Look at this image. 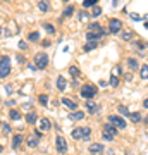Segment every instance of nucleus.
<instances>
[{"label":"nucleus","mask_w":148,"mask_h":155,"mask_svg":"<svg viewBox=\"0 0 148 155\" xmlns=\"http://www.w3.org/2000/svg\"><path fill=\"white\" fill-rule=\"evenodd\" d=\"M115 134H117V129H115L114 124H105L104 129H102V138L107 140V141H112V140L115 138Z\"/></svg>","instance_id":"obj_1"},{"label":"nucleus","mask_w":148,"mask_h":155,"mask_svg":"<svg viewBox=\"0 0 148 155\" xmlns=\"http://www.w3.org/2000/svg\"><path fill=\"white\" fill-rule=\"evenodd\" d=\"M97 91H98V88L95 86V84L88 83V84H83L81 86V97L83 98H93L95 95H97Z\"/></svg>","instance_id":"obj_2"},{"label":"nucleus","mask_w":148,"mask_h":155,"mask_svg":"<svg viewBox=\"0 0 148 155\" xmlns=\"http://www.w3.org/2000/svg\"><path fill=\"white\" fill-rule=\"evenodd\" d=\"M35 66L38 67V69H45V67L48 66V55L45 54V52H40L35 55Z\"/></svg>","instance_id":"obj_3"},{"label":"nucleus","mask_w":148,"mask_h":155,"mask_svg":"<svg viewBox=\"0 0 148 155\" xmlns=\"http://www.w3.org/2000/svg\"><path fill=\"white\" fill-rule=\"evenodd\" d=\"M9 72H11V61H9V57H2L0 59V78H5L9 76Z\"/></svg>","instance_id":"obj_4"},{"label":"nucleus","mask_w":148,"mask_h":155,"mask_svg":"<svg viewBox=\"0 0 148 155\" xmlns=\"http://www.w3.org/2000/svg\"><path fill=\"white\" fill-rule=\"evenodd\" d=\"M109 122H110V124H114L117 129H124V127H126V121H124L121 116H110L109 117Z\"/></svg>","instance_id":"obj_5"},{"label":"nucleus","mask_w":148,"mask_h":155,"mask_svg":"<svg viewBox=\"0 0 148 155\" xmlns=\"http://www.w3.org/2000/svg\"><path fill=\"white\" fill-rule=\"evenodd\" d=\"M105 35H109L105 29H102V31H88L86 33V40H93V41H98L100 38H104Z\"/></svg>","instance_id":"obj_6"},{"label":"nucleus","mask_w":148,"mask_h":155,"mask_svg":"<svg viewBox=\"0 0 148 155\" xmlns=\"http://www.w3.org/2000/svg\"><path fill=\"white\" fill-rule=\"evenodd\" d=\"M122 29V22L119 21V19H110V22H109V33H119Z\"/></svg>","instance_id":"obj_7"},{"label":"nucleus","mask_w":148,"mask_h":155,"mask_svg":"<svg viewBox=\"0 0 148 155\" xmlns=\"http://www.w3.org/2000/svg\"><path fill=\"white\" fill-rule=\"evenodd\" d=\"M55 147H57V152H59V153H66L67 152V143L62 136H57V138H55Z\"/></svg>","instance_id":"obj_8"},{"label":"nucleus","mask_w":148,"mask_h":155,"mask_svg":"<svg viewBox=\"0 0 148 155\" xmlns=\"http://www.w3.org/2000/svg\"><path fill=\"white\" fill-rule=\"evenodd\" d=\"M88 152L90 153H93V155H98L104 152V145L102 143H91L90 147H88Z\"/></svg>","instance_id":"obj_9"},{"label":"nucleus","mask_w":148,"mask_h":155,"mask_svg":"<svg viewBox=\"0 0 148 155\" xmlns=\"http://www.w3.org/2000/svg\"><path fill=\"white\" fill-rule=\"evenodd\" d=\"M50 127H52V124H50V121L47 119V117H43V119H40V131H43V133H47Z\"/></svg>","instance_id":"obj_10"},{"label":"nucleus","mask_w":148,"mask_h":155,"mask_svg":"<svg viewBox=\"0 0 148 155\" xmlns=\"http://www.w3.org/2000/svg\"><path fill=\"white\" fill-rule=\"evenodd\" d=\"M26 143H28V147H31V148H36V147H38V136H36V134H29V136H28L26 138Z\"/></svg>","instance_id":"obj_11"},{"label":"nucleus","mask_w":148,"mask_h":155,"mask_svg":"<svg viewBox=\"0 0 148 155\" xmlns=\"http://www.w3.org/2000/svg\"><path fill=\"white\" fill-rule=\"evenodd\" d=\"M84 105H86V109H88V112H90V114H95V112L98 110V105H97L95 102H91V98H88Z\"/></svg>","instance_id":"obj_12"},{"label":"nucleus","mask_w":148,"mask_h":155,"mask_svg":"<svg viewBox=\"0 0 148 155\" xmlns=\"http://www.w3.org/2000/svg\"><path fill=\"white\" fill-rule=\"evenodd\" d=\"M61 102H62V104H64V105L67 107V109H71V110H76V107H77V104H76V102H72L71 98H62Z\"/></svg>","instance_id":"obj_13"},{"label":"nucleus","mask_w":148,"mask_h":155,"mask_svg":"<svg viewBox=\"0 0 148 155\" xmlns=\"http://www.w3.org/2000/svg\"><path fill=\"white\" fill-rule=\"evenodd\" d=\"M36 121H38L36 112H28V114H26V122H28V124H35Z\"/></svg>","instance_id":"obj_14"},{"label":"nucleus","mask_w":148,"mask_h":155,"mask_svg":"<svg viewBox=\"0 0 148 155\" xmlns=\"http://www.w3.org/2000/svg\"><path fill=\"white\" fill-rule=\"evenodd\" d=\"M71 136L74 140H83V127H74L72 133H71Z\"/></svg>","instance_id":"obj_15"},{"label":"nucleus","mask_w":148,"mask_h":155,"mask_svg":"<svg viewBox=\"0 0 148 155\" xmlns=\"http://www.w3.org/2000/svg\"><path fill=\"white\" fill-rule=\"evenodd\" d=\"M98 47V41H93V40H88V43L84 45V50L86 52H91V50H95Z\"/></svg>","instance_id":"obj_16"},{"label":"nucleus","mask_w":148,"mask_h":155,"mask_svg":"<svg viewBox=\"0 0 148 155\" xmlns=\"http://www.w3.org/2000/svg\"><path fill=\"white\" fill-rule=\"evenodd\" d=\"M66 86H67V81L62 76H59V78H57V88L61 90V91H64V90H66Z\"/></svg>","instance_id":"obj_17"},{"label":"nucleus","mask_w":148,"mask_h":155,"mask_svg":"<svg viewBox=\"0 0 148 155\" xmlns=\"http://www.w3.org/2000/svg\"><path fill=\"white\" fill-rule=\"evenodd\" d=\"M69 74L72 76V79H77V78L81 76V72H79V69H77L76 66H71V67H69Z\"/></svg>","instance_id":"obj_18"},{"label":"nucleus","mask_w":148,"mask_h":155,"mask_svg":"<svg viewBox=\"0 0 148 155\" xmlns=\"http://www.w3.org/2000/svg\"><path fill=\"white\" fill-rule=\"evenodd\" d=\"M21 143H22V136L21 134H16V136L12 138V148H19Z\"/></svg>","instance_id":"obj_19"},{"label":"nucleus","mask_w":148,"mask_h":155,"mask_svg":"<svg viewBox=\"0 0 148 155\" xmlns=\"http://www.w3.org/2000/svg\"><path fill=\"white\" fill-rule=\"evenodd\" d=\"M140 76H141V79H148V66L146 64H143L140 67Z\"/></svg>","instance_id":"obj_20"},{"label":"nucleus","mask_w":148,"mask_h":155,"mask_svg":"<svg viewBox=\"0 0 148 155\" xmlns=\"http://www.w3.org/2000/svg\"><path fill=\"white\" fill-rule=\"evenodd\" d=\"M71 119H72V121H81V119H84V112H81V110H76V112H72Z\"/></svg>","instance_id":"obj_21"},{"label":"nucleus","mask_w":148,"mask_h":155,"mask_svg":"<svg viewBox=\"0 0 148 155\" xmlns=\"http://www.w3.org/2000/svg\"><path fill=\"white\" fill-rule=\"evenodd\" d=\"M102 24H98V22H91V24H88V31H102Z\"/></svg>","instance_id":"obj_22"},{"label":"nucleus","mask_w":148,"mask_h":155,"mask_svg":"<svg viewBox=\"0 0 148 155\" xmlns=\"http://www.w3.org/2000/svg\"><path fill=\"white\" fill-rule=\"evenodd\" d=\"M38 9L41 12H48L50 11V4H48V2H45V0H41V2L38 4Z\"/></svg>","instance_id":"obj_23"},{"label":"nucleus","mask_w":148,"mask_h":155,"mask_svg":"<svg viewBox=\"0 0 148 155\" xmlns=\"http://www.w3.org/2000/svg\"><path fill=\"white\" fill-rule=\"evenodd\" d=\"M129 121L131 122H140L141 121V114H140V112H133V114H129Z\"/></svg>","instance_id":"obj_24"},{"label":"nucleus","mask_w":148,"mask_h":155,"mask_svg":"<svg viewBox=\"0 0 148 155\" xmlns=\"http://www.w3.org/2000/svg\"><path fill=\"white\" fill-rule=\"evenodd\" d=\"M127 66H129V69H133V71H136L138 67H140L136 59H127Z\"/></svg>","instance_id":"obj_25"},{"label":"nucleus","mask_w":148,"mask_h":155,"mask_svg":"<svg viewBox=\"0 0 148 155\" xmlns=\"http://www.w3.org/2000/svg\"><path fill=\"white\" fill-rule=\"evenodd\" d=\"M28 40H29V41H38V40H40V33H36V31L29 33V35H28Z\"/></svg>","instance_id":"obj_26"},{"label":"nucleus","mask_w":148,"mask_h":155,"mask_svg":"<svg viewBox=\"0 0 148 155\" xmlns=\"http://www.w3.org/2000/svg\"><path fill=\"white\" fill-rule=\"evenodd\" d=\"M9 117H11L12 121H17V119L21 117V114H19V112H17V110H14V109H12V110L9 112Z\"/></svg>","instance_id":"obj_27"},{"label":"nucleus","mask_w":148,"mask_h":155,"mask_svg":"<svg viewBox=\"0 0 148 155\" xmlns=\"http://www.w3.org/2000/svg\"><path fill=\"white\" fill-rule=\"evenodd\" d=\"M121 38L124 40V41H129V40L133 38V33L131 31H124V33H121Z\"/></svg>","instance_id":"obj_28"},{"label":"nucleus","mask_w":148,"mask_h":155,"mask_svg":"<svg viewBox=\"0 0 148 155\" xmlns=\"http://www.w3.org/2000/svg\"><path fill=\"white\" fill-rule=\"evenodd\" d=\"M97 2H98V0H84V2H83V7H84V9H88V7H93Z\"/></svg>","instance_id":"obj_29"},{"label":"nucleus","mask_w":148,"mask_h":155,"mask_svg":"<svg viewBox=\"0 0 148 155\" xmlns=\"http://www.w3.org/2000/svg\"><path fill=\"white\" fill-rule=\"evenodd\" d=\"M72 14H74V7H72V5L66 7V11H64V17H69V16H72Z\"/></svg>","instance_id":"obj_30"},{"label":"nucleus","mask_w":148,"mask_h":155,"mask_svg":"<svg viewBox=\"0 0 148 155\" xmlns=\"http://www.w3.org/2000/svg\"><path fill=\"white\" fill-rule=\"evenodd\" d=\"M90 134H91V129L90 127H83V140H88Z\"/></svg>","instance_id":"obj_31"},{"label":"nucleus","mask_w":148,"mask_h":155,"mask_svg":"<svg viewBox=\"0 0 148 155\" xmlns=\"http://www.w3.org/2000/svg\"><path fill=\"white\" fill-rule=\"evenodd\" d=\"M109 83H110V86H114V88H115V86L119 84V78L112 74V78H110V81H109Z\"/></svg>","instance_id":"obj_32"},{"label":"nucleus","mask_w":148,"mask_h":155,"mask_svg":"<svg viewBox=\"0 0 148 155\" xmlns=\"http://www.w3.org/2000/svg\"><path fill=\"white\" fill-rule=\"evenodd\" d=\"M91 14H93V17L100 16V14H102V7H100V5H95L93 11H91Z\"/></svg>","instance_id":"obj_33"},{"label":"nucleus","mask_w":148,"mask_h":155,"mask_svg":"<svg viewBox=\"0 0 148 155\" xmlns=\"http://www.w3.org/2000/svg\"><path fill=\"white\" fill-rule=\"evenodd\" d=\"M119 112H121L122 116H126V117H129V110H127L124 105H119Z\"/></svg>","instance_id":"obj_34"},{"label":"nucleus","mask_w":148,"mask_h":155,"mask_svg":"<svg viewBox=\"0 0 148 155\" xmlns=\"http://www.w3.org/2000/svg\"><path fill=\"white\" fill-rule=\"evenodd\" d=\"M129 17H131L133 21H141V16L136 14V12H129Z\"/></svg>","instance_id":"obj_35"},{"label":"nucleus","mask_w":148,"mask_h":155,"mask_svg":"<svg viewBox=\"0 0 148 155\" xmlns=\"http://www.w3.org/2000/svg\"><path fill=\"white\" fill-rule=\"evenodd\" d=\"M38 102L41 104V105H47V102H48V98H47V95H40V97H38Z\"/></svg>","instance_id":"obj_36"},{"label":"nucleus","mask_w":148,"mask_h":155,"mask_svg":"<svg viewBox=\"0 0 148 155\" xmlns=\"http://www.w3.org/2000/svg\"><path fill=\"white\" fill-rule=\"evenodd\" d=\"M43 28L47 29L48 33H55V28H54V26H52V24H47V22H45V24H43Z\"/></svg>","instance_id":"obj_37"},{"label":"nucleus","mask_w":148,"mask_h":155,"mask_svg":"<svg viewBox=\"0 0 148 155\" xmlns=\"http://www.w3.org/2000/svg\"><path fill=\"white\" fill-rule=\"evenodd\" d=\"M2 129H4V133H5V134H11V131H12L9 124H4V126H2Z\"/></svg>","instance_id":"obj_38"},{"label":"nucleus","mask_w":148,"mask_h":155,"mask_svg":"<svg viewBox=\"0 0 148 155\" xmlns=\"http://www.w3.org/2000/svg\"><path fill=\"white\" fill-rule=\"evenodd\" d=\"M112 74H114V76H119V74H121V67L115 66V67H114V71H112Z\"/></svg>","instance_id":"obj_39"},{"label":"nucleus","mask_w":148,"mask_h":155,"mask_svg":"<svg viewBox=\"0 0 148 155\" xmlns=\"http://www.w3.org/2000/svg\"><path fill=\"white\" fill-rule=\"evenodd\" d=\"M19 48H21V50H26V48H28L26 41H19Z\"/></svg>","instance_id":"obj_40"},{"label":"nucleus","mask_w":148,"mask_h":155,"mask_svg":"<svg viewBox=\"0 0 148 155\" xmlns=\"http://www.w3.org/2000/svg\"><path fill=\"white\" fill-rule=\"evenodd\" d=\"M17 62H19V64H24V62H26V59H24L22 55H17Z\"/></svg>","instance_id":"obj_41"},{"label":"nucleus","mask_w":148,"mask_h":155,"mask_svg":"<svg viewBox=\"0 0 148 155\" xmlns=\"http://www.w3.org/2000/svg\"><path fill=\"white\" fill-rule=\"evenodd\" d=\"M86 17H88V14H86V12H81V14H79V19H83V21H84Z\"/></svg>","instance_id":"obj_42"},{"label":"nucleus","mask_w":148,"mask_h":155,"mask_svg":"<svg viewBox=\"0 0 148 155\" xmlns=\"http://www.w3.org/2000/svg\"><path fill=\"white\" fill-rule=\"evenodd\" d=\"M134 45H136V47H138V48H140V50H143V48H145V47H143V43H141V41H136V43H134Z\"/></svg>","instance_id":"obj_43"},{"label":"nucleus","mask_w":148,"mask_h":155,"mask_svg":"<svg viewBox=\"0 0 148 155\" xmlns=\"http://www.w3.org/2000/svg\"><path fill=\"white\" fill-rule=\"evenodd\" d=\"M28 67H29V69H31V71H36V69H38V67L35 66V64H29V66H28Z\"/></svg>","instance_id":"obj_44"},{"label":"nucleus","mask_w":148,"mask_h":155,"mask_svg":"<svg viewBox=\"0 0 148 155\" xmlns=\"http://www.w3.org/2000/svg\"><path fill=\"white\" fill-rule=\"evenodd\" d=\"M143 107H146V109H148V98L145 100V102H143Z\"/></svg>","instance_id":"obj_45"},{"label":"nucleus","mask_w":148,"mask_h":155,"mask_svg":"<svg viewBox=\"0 0 148 155\" xmlns=\"http://www.w3.org/2000/svg\"><path fill=\"white\" fill-rule=\"evenodd\" d=\"M141 19H148V14H145V16H143Z\"/></svg>","instance_id":"obj_46"},{"label":"nucleus","mask_w":148,"mask_h":155,"mask_svg":"<svg viewBox=\"0 0 148 155\" xmlns=\"http://www.w3.org/2000/svg\"><path fill=\"white\" fill-rule=\"evenodd\" d=\"M145 28H146V29H148V22H145Z\"/></svg>","instance_id":"obj_47"},{"label":"nucleus","mask_w":148,"mask_h":155,"mask_svg":"<svg viewBox=\"0 0 148 155\" xmlns=\"http://www.w3.org/2000/svg\"><path fill=\"white\" fill-rule=\"evenodd\" d=\"M2 150H4V147H2V145H0V152H2Z\"/></svg>","instance_id":"obj_48"},{"label":"nucleus","mask_w":148,"mask_h":155,"mask_svg":"<svg viewBox=\"0 0 148 155\" xmlns=\"http://www.w3.org/2000/svg\"><path fill=\"white\" fill-rule=\"evenodd\" d=\"M0 35H2V29H0Z\"/></svg>","instance_id":"obj_49"},{"label":"nucleus","mask_w":148,"mask_h":155,"mask_svg":"<svg viewBox=\"0 0 148 155\" xmlns=\"http://www.w3.org/2000/svg\"><path fill=\"white\" fill-rule=\"evenodd\" d=\"M64 2H67V0H64Z\"/></svg>","instance_id":"obj_50"}]
</instances>
